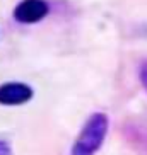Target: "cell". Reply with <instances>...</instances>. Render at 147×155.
Returning a JSON list of instances; mask_svg holds the SVG:
<instances>
[{
    "label": "cell",
    "instance_id": "277c9868",
    "mask_svg": "<svg viewBox=\"0 0 147 155\" xmlns=\"http://www.w3.org/2000/svg\"><path fill=\"white\" fill-rule=\"evenodd\" d=\"M138 77H140V82H142L144 89L147 91V61L140 67V72H138Z\"/></svg>",
    "mask_w": 147,
    "mask_h": 155
},
{
    "label": "cell",
    "instance_id": "5b68a950",
    "mask_svg": "<svg viewBox=\"0 0 147 155\" xmlns=\"http://www.w3.org/2000/svg\"><path fill=\"white\" fill-rule=\"evenodd\" d=\"M0 155H12V150H10L9 143L0 140Z\"/></svg>",
    "mask_w": 147,
    "mask_h": 155
},
{
    "label": "cell",
    "instance_id": "7a4b0ae2",
    "mask_svg": "<svg viewBox=\"0 0 147 155\" xmlns=\"http://www.w3.org/2000/svg\"><path fill=\"white\" fill-rule=\"evenodd\" d=\"M50 14V5L46 0H21L15 5L14 19L21 24H36Z\"/></svg>",
    "mask_w": 147,
    "mask_h": 155
},
{
    "label": "cell",
    "instance_id": "3957f363",
    "mask_svg": "<svg viewBox=\"0 0 147 155\" xmlns=\"http://www.w3.org/2000/svg\"><path fill=\"white\" fill-rule=\"evenodd\" d=\"M32 87L24 82H5L0 85V104L22 106L32 99Z\"/></svg>",
    "mask_w": 147,
    "mask_h": 155
},
{
    "label": "cell",
    "instance_id": "6da1fadb",
    "mask_svg": "<svg viewBox=\"0 0 147 155\" xmlns=\"http://www.w3.org/2000/svg\"><path fill=\"white\" fill-rule=\"evenodd\" d=\"M108 124L110 121L104 113H94L82 126L75 143L72 145L70 155H96L106 138Z\"/></svg>",
    "mask_w": 147,
    "mask_h": 155
}]
</instances>
